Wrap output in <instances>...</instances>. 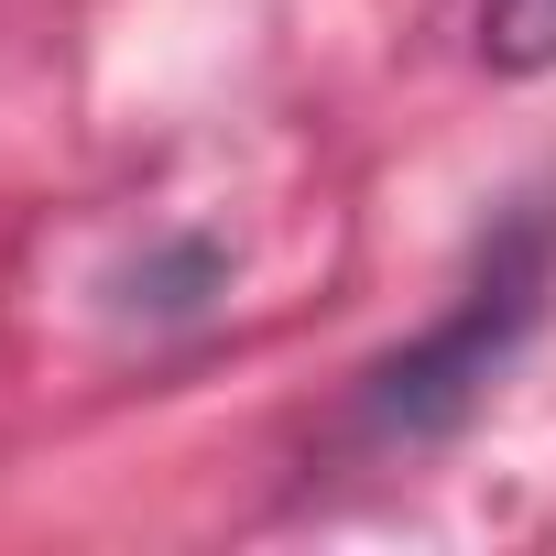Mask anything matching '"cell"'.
<instances>
[{
    "label": "cell",
    "instance_id": "1",
    "mask_svg": "<svg viewBox=\"0 0 556 556\" xmlns=\"http://www.w3.org/2000/svg\"><path fill=\"white\" fill-rule=\"evenodd\" d=\"M534 285H545V240L513 229L502 262L469 285V306H458L426 350L382 361V382H371V426H393V437H437V426H458V415L480 404V382L502 371V350L534 328Z\"/></svg>",
    "mask_w": 556,
    "mask_h": 556
},
{
    "label": "cell",
    "instance_id": "2",
    "mask_svg": "<svg viewBox=\"0 0 556 556\" xmlns=\"http://www.w3.org/2000/svg\"><path fill=\"white\" fill-rule=\"evenodd\" d=\"M480 55L502 77H545L556 66V0H480Z\"/></svg>",
    "mask_w": 556,
    "mask_h": 556
}]
</instances>
